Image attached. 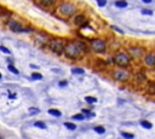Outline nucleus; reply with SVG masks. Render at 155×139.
I'll list each match as a JSON object with an SVG mask.
<instances>
[{
	"label": "nucleus",
	"instance_id": "obj_1",
	"mask_svg": "<svg viewBox=\"0 0 155 139\" xmlns=\"http://www.w3.org/2000/svg\"><path fill=\"white\" fill-rule=\"evenodd\" d=\"M83 50H86V47H85L84 44L76 42V41H69L68 44H65L64 54L69 59H78V58L81 56Z\"/></svg>",
	"mask_w": 155,
	"mask_h": 139
},
{
	"label": "nucleus",
	"instance_id": "obj_2",
	"mask_svg": "<svg viewBox=\"0 0 155 139\" xmlns=\"http://www.w3.org/2000/svg\"><path fill=\"white\" fill-rule=\"evenodd\" d=\"M49 47H50V50L53 52V53H56V54H58V56H61L62 53H64V48H65V44L63 42V40L62 39H58V38H52V39H50L49 40Z\"/></svg>",
	"mask_w": 155,
	"mask_h": 139
},
{
	"label": "nucleus",
	"instance_id": "obj_3",
	"mask_svg": "<svg viewBox=\"0 0 155 139\" xmlns=\"http://www.w3.org/2000/svg\"><path fill=\"white\" fill-rule=\"evenodd\" d=\"M114 62H115L116 65H119V66H121V68H126V66L130 64L131 58H130V56H128L127 53H125V52H118V53L114 56Z\"/></svg>",
	"mask_w": 155,
	"mask_h": 139
},
{
	"label": "nucleus",
	"instance_id": "obj_4",
	"mask_svg": "<svg viewBox=\"0 0 155 139\" xmlns=\"http://www.w3.org/2000/svg\"><path fill=\"white\" fill-rule=\"evenodd\" d=\"M58 11L61 15L65 16V17H70L76 12V9L74 5H71L70 3H63L58 6Z\"/></svg>",
	"mask_w": 155,
	"mask_h": 139
},
{
	"label": "nucleus",
	"instance_id": "obj_5",
	"mask_svg": "<svg viewBox=\"0 0 155 139\" xmlns=\"http://www.w3.org/2000/svg\"><path fill=\"white\" fill-rule=\"evenodd\" d=\"M90 46L96 53H103L107 48V44L102 39H92Z\"/></svg>",
	"mask_w": 155,
	"mask_h": 139
},
{
	"label": "nucleus",
	"instance_id": "obj_6",
	"mask_svg": "<svg viewBox=\"0 0 155 139\" xmlns=\"http://www.w3.org/2000/svg\"><path fill=\"white\" fill-rule=\"evenodd\" d=\"M7 26H9V28H10L11 30H14V32H16V33L23 32V30H28V29H23L22 26H21L17 21H15V20H10V21L7 22Z\"/></svg>",
	"mask_w": 155,
	"mask_h": 139
},
{
	"label": "nucleus",
	"instance_id": "obj_7",
	"mask_svg": "<svg viewBox=\"0 0 155 139\" xmlns=\"http://www.w3.org/2000/svg\"><path fill=\"white\" fill-rule=\"evenodd\" d=\"M114 78L116 79V80H119V81H126L127 79H128V73L127 72H125V70H116V72H114Z\"/></svg>",
	"mask_w": 155,
	"mask_h": 139
},
{
	"label": "nucleus",
	"instance_id": "obj_8",
	"mask_svg": "<svg viewBox=\"0 0 155 139\" xmlns=\"http://www.w3.org/2000/svg\"><path fill=\"white\" fill-rule=\"evenodd\" d=\"M128 51H130L131 56H133V57H141L144 53V48H142L139 46H132L128 48Z\"/></svg>",
	"mask_w": 155,
	"mask_h": 139
},
{
	"label": "nucleus",
	"instance_id": "obj_9",
	"mask_svg": "<svg viewBox=\"0 0 155 139\" xmlns=\"http://www.w3.org/2000/svg\"><path fill=\"white\" fill-rule=\"evenodd\" d=\"M144 62H145V64L149 65V66H155V54H154V53L147 54L145 58H144Z\"/></svg>",
	"mask_w": 155,
	"mask_h": 139
},
{
	"label": "nucleus",
	"instance_id": "obj_10",
	"mask_svg": "<svg viewBox=\"0 0 155 139\" xmlns=\"http://www.w3.org/2000/svg\"><path fill=\"white\" fill-rule=\"evenodd\" d=\"M74 23H75L76 26L81 27V26L86 24V17H85L84 15H78V16L74 18Z\"/></svg>",
	"mask_w": 155,
	"mask_h": 139
},
{
	"label": "nucleus",
	"instance_id": "obj_11",
	"mask_svg": "<svg viewBox=\"0 0 155 139\" xmlns=\"http://www.w3.org/2000/svg\"><path fill=\"white\" fill-rule=\"evenodd\" d=\"M71 73L75 74V75H84L85 70H84L83 68H73L71 69Z\"/></svg>",
	"mask_w": 155,
	"mask_h": 139
},
{
	"label": "nucleus",
	"instance_id": "obj_12",
	"mask_svg": "<svg viewBox=\"0 0 155 139\" xmlns=\"http://www.w3.org/2000/svg\"><path fill=\"white\" fill-rule=\"evenodd\" d=\"M115 6L119 9H124V7H127V3L125 0H118V1H115Z\"/></svg>",
	"mask_w": 155,
	"mask_h": 139
},
{
	"label": "nucleus",
	"instance_id": "obj_13",
	"mask_svg": "<svg viewBox=\"0 0 155 139\" xmlns=\"http://www.w3.org/2000/svg\"><path fill=\"white\" fill-rule=\"evenodd\" d=\"M49 114H51L52 116H56V117H61V115H62V113L59 110H57V109H50Z\"/></svg>",
	"mask_w": 155,
	"mask_h": 139
},
{
	"label": "nucleus",
	"instance_id": "obj_14",
	"mask_svg": "<svg viewBox=\"0 0 155 139\" xmlns=\"http://www.w3.org/2000/svg\"><path fill=\"white\" fill-rule=\"evenodd\" d=\"M38 1H39L40 4H42L44 6H51V5L53 4L55 0H38Z\"/></svg>",
	"mask_w": 155,
	"mask_h": 139
},
{
	"label": "nucleus",
	"instance_id": "obj_15",
	"mask_svg": "<svg viewBox=\"0 0 155 139\" xmlns=\"http://www.w3.org/2000/svg\"><path fill=\"white\" fill-rule=\"evenodd\" d=\"M7 70H9V72H11V73H14V74H16V75H17V74H20V72L17 70V69H16L12 64H9V65H7Z\"/></svg>",
	"mask_w": 155,
	"mask_h": 139
},
{
	"label": "nucleus",
	"instance_id": "obj_16",
	"mask_svg": "<svg viewBox=\"0 0 155 139\" xmlns=\"http://www.w3.org/2000/svg\"><path fill=\"white\" fill-rule=\"evenodd\" d=\"M141 126L144 127V128H147V129H150V128L153 127L151 123H150L149 121H141Z\"/></svg>",
	"mask_w": 155,
	"mask_h": 139
},
{
	"label": "nucleus",
	"instance_id": "obj_17",
	"mask_svg": "<svg viewBox=\"0 0 155 139\" xmlns=\"http://www.w3.org/2000/svg\"><path fill=\"white\" fill-rule=\"evenodd\" d=\"M64 126H65L68 129H70V131H74V129L76 128V125H74V123H71V122H64Z\"/></svg>",
	"mask_w": 155,
	"mask_h": 139
},
{
	"label": "nucleus",
	"instance_id": "obj_18",
	"mask_svg": "<svg viewBox=\"0 0 155 139\" xmlns=\"http://www.w3.org/2000/svg\"><path fill=\"white\" fill-rule=\"evenodd\" d=\"M34 126H35V127H38V128H41V129H46V125H45L44 122H41V121L35 122V123H34Z\"/></svg>",
	"mask_w": 155,
	"mask_h": 139
},
{
	"label": "nucleus",
	"instance_id": "obj_19",
	"mask_svg": "<svg viewBox=\"0 0 155 139\" xmlns=\"http://www.w3.org/2000/svg\"><path fill=\"white\" fill-rule=\"evenodd\" d=\"M95 132L98 133V134H103V133L106 132V129H104V127H102V126H97V127H95Z\"/></svg>",
	"mask_w": 155,
	"mask_h": 139
},
{
	"label": "nucleus",
	"instance_id": "obj_20",
	"mask_svg": "<svg viewBox=\"0 0 155 139\" xmlns=\"http://www.w3.org/2000/svg\"><path fill=\"white\" fill-rule=\"evenodd\" d=\"M29 114L30 115H36V114H39L40 113V109H38V108H29Z\"/></svg>",
	"mask_w": 155,
	"mask_h": 139
},
{
	"label": "nucleus",
	"instance_id": "obj_21",
	"mask_svg": "<svg viewBox=\"0 0 155 139\" xmlns=\"http://www.w3.org/2000/svg\"><path fill=\"white\" fill-rule=\"evenodd\" d=\"M32 79H34V80H41L42 79V75L40 73H33L32 74Z\"/></svg>",
	"mask_w": 155,
	"mask_h": 139
},
{
	"label": "nucleus",
	"instance_id": "obj_22",
	"mask_svg": "<svg viewBox=\"0 0 155 139\" xmlns=\"http://www.w3.org/2000/svg\"><path fill=\"white\" fill-rule=\"evenodd\" d=\"M121 135H122L125 139H133V134L127 133V132H121Z\"/></svg>",
	"mask_w": 155,
	"mask_h": 139
},
{
	"label": "nucleus",
	"instance_id": "obj_23",
	"mask_svg": "<svg viewBox=\"0 0 155 139\" xmlns=\"http://www.w3.org/2000/svg\"><path fill=\"white\" fill-rule=\"evenodd\" d=\"M136 79H137V81H144L145 80V76H144V74H142V73H138L137 75H136Z\"/></svg>",
	"mask_w": 155,
	"mask_h": 139
},
{
	"label": "nucleus",
	"instance_id": "obj_24",
	"mask_svg": "<svg viewBox=\"0 0 155 139\" xmlns=\"http://www.w3.org/2000/svg\"><path fill=\"white\" fill-rule=\"evenodd\" d=\"M85 100H86L87 103H90V104H93V103H96V102H97V99H96L95 97H86V98H85Z\"/></svg>",
	"mask_w": 155,
	"mask_h": 139
},
{
	"label": "nucleus",
	"instance_id": "obj_25",
	"mask_svg": "<svg viewBox=\"0 0 155 139\" xmlns=\"http://www.w3.org/2000/svg\"><path fill=\"white\" fill-rule=\"evenodd\" d=\"M97 4H98L99 7H103V6H106V4H107V0H97Z\"/></svg>",
	"mask_w": 155,
	"mask_h": 139
},
{
	"label": "nucleus",
	"instance_id": "obj_26",
	"mask_svg": "<svg viewBox=\"0 0 155 139\" xmlns=\"http://www.w3.org/2000/svg\"><path fill=\"white\" fill-rule=\"evenodd\" d=\"M73 119H74V120H80V121H81V120H84V115L78 114V115H74V116H73Z\"/></svg>",
	"mask_w": 155,
	"mask_h": 139
},
{
	"label": "nucleus",
	"instance_id": "obj_27",
	"mask_svg": "<svg viewBox=\"0 0 155 139\" xmlns=\"http://www.w3.org/2000/svg\"><path fill=\"white\" fill-rule=\"evenodd\" d=\"M142 13L150 16V15H153V11H151V10H148V9H143V10H142Z\"/></svg>",
	"mask_w": 155,
	"mask_h": 139
},
{
	"label": "nucleus",
	"instance_id": "obj_28",
	"mask_svg": "<svg viewBox=\"0 0 155 139\" xmlns=\"http://www.w3.org/2000/svg\"><path fill=\"white\" fill-rule=\"evenodd\" d=\"M0 50H1L3 52H5V53H7V54H10V50H7L5 46H0Z\"/></svg>",
	"mask_w": 155,
	"mask_h": 139
},
{
	"label": "nucleus",
	"instance_id": "obj_29",
	"mask_svg": "<svg viewBox=\"0 0 155 139\" xmlns=\"http://www.w3.org/2000/svg\"><path fill=\"white\" fill-rule=\"evenodd\" d=\"M68 85V81L67 80H63V81H59V86H62V87H64V86H67Z\"/></svg>",
	"mask_w": 155,
	"mask_h": 139
},
{
	"label": "nucleus",
	"instance_id": "obj_30",
	"mask_svg": "<svg viewBox=\"0 0 155 139\" xmlns=\"http://www.w3.org/2000/svg\"><path fill=\"white\" fill-rule=\"evenodd\" d=\"M143 3H145V4H149V3H151V0H142Z\"/></svg>",
	"mask_w": 155,
	"mask_h": 139
},
{
	"label": "nucleus",
	"instance_id": "obj_31",
	"mask_svg": "<svg viewBox=\"0 0 155 139\" xmlns=\"http://www.w3.org/2000/svg\"><path fill=\"white\" fill-rule=\"evenodd\" d=\"M1 78H3V75H1V73H0V80H1Z\"/></svg>",
	"mask_w": 155,
	"mask_h": 139
}]
</instances>
